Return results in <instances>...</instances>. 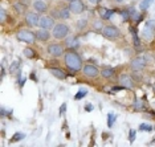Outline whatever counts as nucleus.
I'll return each mask as SVG.
<instances>
[{"mask_svg": "<svg viewBox=\"0 0 155 147\" xmlns=\"http://www.w3.org/2000/svg\"><path fill=\"white\" fill-rule=\"evenodd\" d=\"M64 60H65L66 68H68L70 72L76 73V72L82 70V66H84L82 58L80 57V54L77 53L76 51H73V49H69V51L64 54Z\"/></svg>", "mask_w": 155, "mask_h": 147, "instance_id": "obj_1", "label": "nucleus"}, {"mask_svg": "<svg viewBox=\"0 0 155 147\" xmlns=\"http://www.w3.org/2000/svg\"><path fill=\"white\" fill-rule=\"evenodd\" d=\"M69 33H70L69 27L64 23L56 24L53 28V32H52V34H53V37L56 40H65V38L69 36Z\"/></svg>", "mask_w": 155, "mask_h": 147, "instance_id": "obj_2", "label": "nucleus"}, {"mask_svg": "<svg viewBox=\"0 0 155 147\" xmlns=\"http://www.w3.org/2000/svg\"><path fill=\"white\" fill-rule=\"evenodd\" d=\"M16 37L19 41H23V43H27V44H35V41L37 40L36 33L32 32L31 29H20L16 33Z\"/></svg>", "mask_w": 155, "mask_h": 147, "instance_id": "obj_3", "label": "nucleus"}, {"mask_svg": "<svg viewBox=\"0 0 155 147\" xmlns=\"http://www.w3.org/2000/svg\"><path fill=\"white\" fill-rule=\"evenodd\" d=\"M102 34L109 40H115V38L121 37V31L114 25H105L104 29H102Z\"/></svg>", "mask_w": 155, "mask_h": 147, "instance_id": "obj_4", "label": "nucleus"}, {"mask_svg": "<svg viewBox=\"0 0 155 147\" xmlns=\"http://www.w3.org/2000/svg\"><path fill=\"white\" fill-rule=\"evenodd\" d=\"M48 53L52 56V57H60V56L64 54V47L58 43H52L48 45L47 48Z\"/></svg>", "mask_w": 155, "mask_h": 147, "instance_id": "obj_5", "label": "nucleus"}, {"mask_svg": "<svg viewBox=\"0 0 155 147\" xmlns=\"http://www.w3.org/2000/svg\"><path fill=\"white\" fill-rule=\"evenodd\" d=\"M69 9L74 15H80V13L85 11V4H84L82 0H73V2L69 3Z\"/></svg>", "mask_w": 155, "mask_h": 147, "instance_id": "obj_6", "label": "nucleus"}, {"mask_svg": "<svg viewBox=\"0 0 155 147\" xmlns=\"http://www.w3.org/2000/svg\"><path fill=\"white\" fill-rule=\"evenodd\" d=\"M82 70H84V74H85L86 77H89V78H96V77H98L101 74V72L98 70L97 66L91 65V64H86L82 68Z\"/></svg>", "mask_w": 155, "mask_h": 147, "instance_id": "obj_7", "label": "nucleus"}, {"mask_svg": "<svg viewBox=\"0 0 155 147\" xmlns=\"http://www.w3.org/2000/svg\"><path fill=\"white\" fill-rule=\"evenodd\" d=\"M38 25L40 28H44V29H52L54 28V19L52 16H41L40 21H38Z\"/></svg>", "mask_w": 155, "mask_h": 147, "instance_id": "obj_8", "label": "nucleus"}, {"mask_svg": "<svg viewBox=\"0 0 155 147\" xmlns=\"http://www.w3.org/2000/svg\"><path fill=\"white\" fill-rule=\"evenodd\" d=\"M38 21H40V16H38L37 13H33V12L27 13V16H25V23H27L28 27H31V28L36 27V25H38Z\"/></svg>", "mask_w": 155, "mask_h": 147, "instance_id": "obj_9", "label": "nucleus"}, {"mask_svg": "<svg viewBox=\"0 0 155 147\" xmlns=\"http://www.w3.org/2000/svg\"><path fill=\"white\" fill-rule=\"evenodd\" d=\"M131 69L134 72H139V70H142V69L146 66V60H144L143 57H137V58H134V60L131 61Z\"/></svg>", "mask_w": 155, "mask_h": 147, "instance_id": "obj_10", "label": "nucleus"}, {"mask_svg": "<svg viewBox=\"0 0 155 147\" xmlns=\"http://www.w3.org/2000/svg\"><path fill=\"white\" fill-rule=\"evenodd\" d=\"M36 38L38 41H43V43H45V41H48L49 38H51V32H49V29H44V28H40L38 31H36Z\"/></svg>", "mask_w": 155, "mask_h": 147, "instance_id": "obj_11", "label": "nucleus"}, {"mask_svg": "<svg viewBox=\"0 0 155 147\" xmlns=\"http://www.w3.org/2000/svg\"><path fill=\"white\" fill-rule=\"evenodd\" d=\"M52 13H53V16L57 17V19H64L65 20V19H69L72 12H70L69 8H60V9H54Z\"/></svg>", "mask_w": 155, "mask_h": 147, "instance_id": "obj_12", "label": "nucleus"}, {"mask_svg": "<svg viewBox=\"0 0 155 147\" xmlns=\"http://www.w3.org/2000/svg\"><path fill=\"white\" fill-rule=\"evenodd\" d=\"M65 45H66V48H69V49H77L80 47V41H78V38H77L76 36H68L65 38Z\"/></svg>", "mask_w": 155, "mask_h": 147, "instance_id": "obj_13", "label": "nucleus"}, {"mask_svg": "<svg viewBox=\"0 0 155 147\" xmlns=\"http://www.w3.org/2000/svg\"><path fill=\"white\" fill-rule=\"evenodd\" d=\"M119 83H121V86L126 87V89H131V87L134 86V82H133L131 77H130L129 74H122L121 77H119Z\"/></svg>", "mask_w": 155, "mask_h": 147, "instance_id": "obj_14", "label": "nucleus"}, {"mask_svg": "<svg viewBox=\"0 0 155 147\" xmlns=\"http://www.w3.org/2000/svg\"><path fill=\"white\" fill-rule=\"evenodd\" d=\"M33 7H35V9H36L37 12H40V13H45L48 11V8H49V5L45 3V0H37V2H35Z\"/></svg>", "mask_w": 155, "mask_h": 147, "instance_id": "obj_15", "label": "nucleus"}, {"mask_svg": "<svg viewBox=\"0 0 155 147\" xmlns=\"http://www.w3.org/2000/svg\"><path fill=\"white\" fill-rule=\"evenodd\" d=\"M127 11H129V13H130V20H131V21L138 24L140 20H142V15H140V12H138L135 8L130 7V8H127Z\"/></svg>", "mask_w": 155, "mask_h": 147, "instance_id": "obj_16", "label": "nucleus"}, {"mask_svg": "<svg viewBox=\"0 0 155 147\" xmlns=\"http://www.w3.org/2000/svg\"><path fill=\"white\" fill-rule=\"evenodd\" d=\"M49 73H51L52 76H54L58 80H65L68 74H66V72H64L62 69H58V68H51L49 69Z\"/></svg>", "mask_w": 155, "mask_h": 147, "instance_id": "obj_17", "label": "nucleus"}, {"mask_svg": "<svg viewBox=\"0 0 155 147\" xmlns=\"http://www.w3.org/2000/svg\"><path fill=\"white\" fill-rule=\"evenodd\" d=\"M98 13H100V17H101L102 20H109L113 15H114V9L100 8V11H98Z\"/></svg>", "mask_w": 155, "mask_h": 147, "instance_id": "obj_18", "label": "nucleus"}, {"mask_svg": "<svg viewBox=\"0 0 155 147\" xmlns=\"http://www.w3.org/2000/svg\"><path fill=\"white\" fill-rule=\"evenodd\" d=\"M129 31L131 32V36H133V41H134V47L135 48H139L140 47V40L138 37V32H137V29L134 27H130Z\"/></svg>", "mask_w": 155, "mask_h": 147, "instance_id": "obj_19", "label": "nucleus"}, {"mask_svg": "<svg viewBox=\"0 0 155 147\" xmlns=\"http://www.w3.org/2000/svg\"><path fill=\"white\" fill-rule=\"evenodd\" d=\"M115 74V70L113 68H105L101 70V76L104 77V78H110V77H113Z\"/></svg>", "mask_w": 155, "mask_h": 147, "instance_id": "obj_20", "label": "nucleus"}, {"mask_svg": "<svg viewBox=\"0 0 155 147\" xmlns=\"http://www.w3.org/2000/svg\"><path fill=\"white\" fill-rule=\"evenodd\" d=\"M25 9H27V7L24 4H21L20 2H17V3L13 4V11H15L16 13H19V15H23V13L25 12Z\"/></svg>", "mask_w": 155, "mask_h": 147, "instance_id": "obj_21", "label": "nucleus"}, {"mask_svg": "<svg viewBox=\"0 0 155 147\" xmlns=\"http://www.w3.org/2000/svg\"><path fill=\"white\" fill-rule=\"evenodd\" d=\"M154 31H155V29H153V28H150V27H144L142 36L146 38V40H151V38H153V36H154Z\"/></svg>", "mask_w": 155, "mask_h": 147, "instance_id": "obj_22", "label": "nucleus"}, {"mask_svg": "<svg viewBox=\"0 0 155 147\" xmlns=\"http://www.w3.org/2000/svg\"><path fill=\"white\" fill-rule=\"evenodd\" d=\"M20 65H21V61L20 60H16V61H13L11 66H9V73L11 74H13L16 70H20Z\"/></svg>", "mask_w": 155, "mask_h": 147, "instance_id": "obj_23", "label": "nucleus"}, {"mask_svg": "<svg viewBox=\"0 0 155 147\" xmlns=\"http://www.w3.org/2000/svg\"><path fill=\"white\" fill-rule=\"evenodd\" d=\"M153 3H154V0H143V2H140V4H139L140 11H146V9H149Z\"/></svg>", "mask_w": 155, "mask_h": 147, "instance_id": "obj_24", "label": "nucleus"}, {"mask_svg": "<svg viewBox=\"0 0 155 147\" xmlns=\"http://www.w3.org/2000/svg\"><path fill=\"white\" fill-rule=\"evenodd\" d=\"M23 54L27 58H33V57H36V52H35L32 48H25V49L23 51Z\"/></svg>", "mask_w": 155, "mask_h": 147, "instance_id": "obj_25", "label": "nucleus"}, {"mask_svg": "<svg viewBox=\"0 0 155 147\" xmlns=\"http://www.w3.org/2000/svg\"><path fill=\"white\" fill-rule=\"evenodd\" d=\"M86 94H87V90H86V89H80L78 92H77V94L74 96V100H76V101H80V100H82V98L85 97Z\"/></svg>", "mask_w": 155, "mask_h": 147, "instance_id": "obj_26", "label": "nucleus"}, {"mask_svg": "<svg viewBox=\"0 0 155 147\" xmlns=\"http://www.w3.org/2000/svg\"><path fill=\"white\" fill-rule=\"evenodd\" d=\"M139 130H140V131H147V132H150V131L154 130V127H153V126H151L150 123H140V125H139Z\"/></svg>", "mask_w": 155, "mask_h": 147, "instance_id": "obj_27", "label": "nucleus"}, {"mask_svg": "<svg viewBox=\"0 0 155 147\" xmlns=\"http://www.w3.org/2000/svg\"><path fill=\"white\" fill-rule=\"evenodd\" d=\"M133 107L135 110H143L144 109V102H143V101H140V100H135V102H134Z\"/></svg>", "mask_w": 155, "mask_h": 147, "instance_id": "obj_28", "label": "nucleus"}, {"mask_svg": "<svg viewBox=\"0 0 155 147\" xmlns=\"http://www.w3.org/2000/svg\"><path fill=\"white\" fill-rule=\"evenodd\" d=\"M24 138H25V134H24V132H16V134L11 138V142H19Z\"/></svg>", "mask_w": 155, "mask_h": 147, "instance_id": "obj_29", "label": "nucleus"}, {"mask_svg": "<svg viewBox=\"0 0 155 147\" xmlns=\"http://www.w3.org/2000/svg\"><path fill=\"white\" fill-rule=\"evenodd\" d=\"M87 27V20H78V23H77V29L78 31H82V29H85V28Z\"/></svg>", "mask_w": 155, "mask_h": 147, "instance_id": "obj_30", "label": "nucleus"}, {"mask_svg": "<svg viewBox=\"0 0 155 147\" xmlns=\"http://www.w3.org/2000/svg\"><path fill=\"white\" fill-rule=\"evenodd\" d=\"M93 28L94 29H97V31H102L104 29V24H102V19L101 20H94L93 21Z\"/></svg>", "mask_w": 155, "mask_h": 147, "instance_id": "obj_31", "label": "nucleus"}, {"mask_svg": "<svg viewBox=\"0 0 155 147\" xmlns=\"http://www.w3.org/2000/svg\"><path fill=\"white\" fill-rule=\"evenodd\" d=\"M114 122H115V115L113 113H109L107 114V126H109V127H113Z\"/></svg>", "mask_w": 155, "mask_h": 147, "instance_id": "obj_32", "label": "nucleus"}, {"mask_svg": "<svg viewBox=\"0 0 155 147\" xmlns=\"http://www.w3.org/2000/svg\"><path fill=\"white\" fill-rule=\"evenodd\" d=\"M121 16H122V19H123V21H129L130 20V13H129V11L127 9H122L121 12Z\"/></svg>", "mask_w": 155, "mask_h": 147, "instance_id": "obj_33", "label": "nucleus"}, {"mask_svg": "<svg viewBox=\"0 0 155 147\" xmlns=\"http://www.w3.org/2000/svg\"><path fill=\"white\" fill-rule=\"evenodd\" d=\"M0 20H2V23L4 24L5 23V20H7V11L4 8H2L0 9Z\"/></svg>", "mask_w": 155, "mask_h": 147, "instance_id": "obj_34", "label": "nucleus"}, {"mask_svg": "<svg viewBox=\"0 0 155 147\" xmlns=\"http://www.w3.org/2000/svg\"><path fill=\"white\" fill-rule=\"evenodd\" d=\"M134 138H135V130H130V134H129V141H130V143H133L134 142Z\"/></svg>", "mask_w": 155, "mask_h": 147, "instance_id": "obj_35", "label": "nucleus"}, {"mask_svg": "<svg viewBox=\"0 0 155 147\" xmlns=\"http://www.w3.org/2000/svg\"><path fill=\"white\" fill-rule=\"evenodd\" d=\"M146 27H150L155 29V20H149V21H146Z\"/></svg>", "mask_w": 155, "mask_h": 147, "instance_id": "obj_36", "label": "nucleus"}, {"mask_svg": "<svg viewBox=\"0 0 155 147\" xmlns=\"http://www.w3.org/2000/svg\"><path fill=\"white\" fill-rule=\"evenodd\" d=\"M20 3H21V4H24L25 7H29L31 5V0H19Z\"/></svg>", "mask_w": 155, "mask_h": 147, "instance_id": "obj_37", "label": "nucleus"}, {"mask_svg": "<svg viewBox=\"0 0 155 147\" xmlns=\"http://www.w3.org/2000/svg\"><path fill=\"white\" fill-rule=\"evenodd\" d=\"M65 110H66V103H62V105H61V107H60V113L64 114V113H65Z\"/></svg>", "mask_w": 155, "mask_h": 147, "instance_id": "obj_38", "label": "nucleus"}, {"mask_svg": "<svg viewBox=\"0 0 155 147\" xmlns=\"http://www.w3.org/2000/svg\"><path fill=\"white\" fill-rule=\"evenodd\" d=\"M85 110H86V111H91V110H93V105L87 103V105H86V107H85Z\"/></svg>", "mask_w": 155, "mask_h": 147, "instance_id": "obj_39", "label": "nucleus"}, {"mask_svg": "<svg viewBox=\"0 0 155 147\" xmlns=\"http://www.w3.org/2000/svg\"><path fill=\"white\" fill-rule=\"evenodd\" d=\"M5 77V69H4V66H2V80Z\"/></svg>", "mask_w": 155, "mask_h": 147, "instance_id": "obj_40", "label": "nucleus"}, {"mask_svg": "<svg viewBox=\"0 0 155 147\" xmlns=\"http://www.w3.org/2000/svg\"><path fill=\"white\" fill-rule=\"evenodd\" d=\"M98 2H100V0H89V3H90V4H94V5L98 4Z\"/></svg>", "mask_w": 155, "mask_h": 147, "instance_id": "obj_41", "label": "nucleus"}, {"mask_svg": "<svg viewBox=\"0 0 155 147\" xmlns=\"http://www.w3.org/2000/svg\"><path fill=\"white\" fill-rule=\"evenodd\" d=\"M7 114V111H5V109L4 107H2V117H4V115Z\"/></svg>", "mask_w": 155, "mask_h": 147, "instance_id": "obj_42", "label": "nucleus"}, {"mask_svg": "<svg viewBox=\"0 0 155 147\" xmlns=\"http://www.w3.org/2000/svg\"><path fill=\"white\" fill-rule=\"evenodd\" d=\"M150 145H155V138H154V141H153V142H151V143H150Z\"/></svg>", "mask_w": 155, "mask_h": 147, "instance_id": "obj_43", "label": "nucleus"}, {"mask_svg": "<svg viewBox=\"0 0 155 147\" xmlns=\"http://www.w3.org/2000/svg\"><path fill=\"white\" fill-rule=\"evenodd\" d=\"M115 2H118V3H121V2H122V0H115Z\"/></svg>", "mask_w": 155, "mask_h": 147, "instance_id": "obj_44", "label": "nucleus"}, {"mask_svg": "<svg viewBox=\"0 0 155 147\" xmlns=\"http://www.w3.org/2000/svg\"><path fill=\"white\" fill-rule=\"evenodd\" d=\"M66 2H69V3H70V2H73V0H66Z\"/></svg>", "mask_w": 155, "mask_h": 147, "instance_id": "obj_45", "label": "nucleus"}, {"mask_svg": "<svg viewBox=\"0 0 155 147\" xmlns=\"http://www.w3.org/2000/svg\"><path fill=\"white\" fill-rule=\"evenodd\" d=\"M35 2H37V0H35Z\"/></svg>", "mask_w": 155, "mask_h": 147, "instance_id": "obj_46", "label": "nucleus"}]
</instances>
